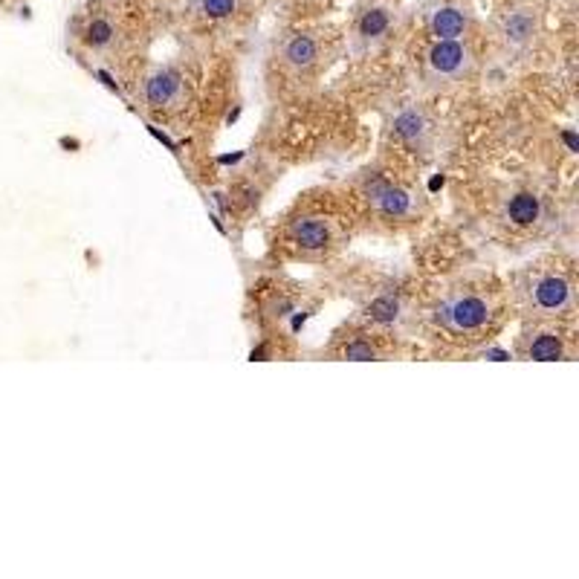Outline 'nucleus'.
Listing matches in <instances>:
<instances>
[{
	"mask_svg": "<svg viewBox=\"0 0 579 579\" xmlns=\"http://www.w3.org/2000/svg\"><path fill=\"white\" fill-rule=\"evenodd\" d=\"M435 322L449 337H478L493 322V304L478 293H449L435 308Z\"/></svg>",
	"mask_w": 579,
	"mask_h": 579,
	"instance_id": "f257e3e1",
	"label": "nucleus"
},
{
	"mask_svg": "<svg viewBox=\"0 0 579 579\" xmlns=\"http://www.w3.org/2000/svg\"><path fill=\"white\" fill-rule=\"evenodd\" d=\"M522 298L536 316L562 319L576 308L573 284L559 272H530L522 281Z\"/></svg>",
	"mask_w": 579,
	"mask_h": 579,
	"instance_id": "f03ea898",
	"label": "nucleus"
},
{
	"mask_svg": "<svg viewBox=\"0 0 579 579\" xmlns=\"http://www.w3.org/2000/svg\"><path fill=\"white\" fill-rule=\"evenodd\" d=\"M472 70V52L458 38L438 41L426 55V73L432 81H461Z\"/></svg>",
	"mask_w": 579,
	"mask_h": 579,
	"instance_id": "7ed1b4c3",
	"label": "nucleus"
},
{
	"mask_svg": "<svg viewBox=\"0 0 579 579\" xmlns=\"http://www.w3.org/2000/svg\"><path fill=\"white\" fill-rule=\"evenodd\" d=\"M142 96H145V105L151 110H180L189 99V87H186V78L177 70L163 67V70L148 76V81L142 87Z\"/></svg>",
	"mask_w": 579,
	"mask_h": 579,
	"instance_id": "20e7f679",
	"label": "nucleus"
},
{
	"mask_svg": "<svg viewBox=\"0 0 579 579\" xmlns=\"http://www.w3.org/2000/svg\"><path fill=\"white\" fill-rule=\"evenodd\" d=\"M365 197H368V203L388 221H403L414 209L411 192H406L403 186H394L388 180H371L368 186H365Z\"/></svg>",
	"mask_w": 579,
	"mask_h": 579,
	"instance_id": "39448f33",
	"label": "nucleus"
},
{
	"mask_svg": "<svg viewBox=\"0 0 579 579\" xmlns=\"http://www.w3.org/2000/svg\"><path fill=\"white\" fill-rule=\"evenodd\" d=\"M394 134L403 145H409L411 151H429L432 148V122L423 110L417 107H403L397 116H394Z\"/></svg>",
	"mask_w": 579,
	"mask_h": 579,
	"instance_id": "423d86ee",
	"label": "nucleus"
},
{
	"mask_svg": "<svg viewBox=\"0 0 579 579\" xmlns=\"http://www.w3.org/2000/svg\"><path fill=\"white\" fill-rule=\"evenodd\" d=\"M501 211H504V221H507L510 226L527 229V226H533V223L542 221L544 206H542V197L533 194V192H515V194H510V197L504 200V209H501Z\"/></svg>",
	"mask_w": 579,
	"mask_h": 579,
	"instance_id": "0eeeda50",
	"label": "nucleus"
},
{
	"mask_svg": "<svg viewBox=\"0 0 579 579\" xmlns=\"http://www.w3.org/2000/svg\"><path fill=\"white\" fill-rule=\"evenodd\" d=\"M290 238L298 243L301 250L319 252L330 243L333 229H330V223L324 218H298V221L290 223Z\"/></svg>",
	"mask_w": 579,
	"mask_h": 579,
	"instance_id": "6e6552de",
	"label": "nucleus"
},
{
	"mask_svg": "<svg viewBox=\"0 0 579 579\" xmlns=\"http://www.w3.org/2000/svg\"><path fill=\"white\" fill-rule=\"evenodd\" d=\"M281 61L290 67V70H296V73H308L316 61H319V44L310 38V35H301V33H296V35H290L287 41H284V47H281Z\"/></svg>",
	"mask_w": 579,
	"mask_h": 579,
	"instance_id": "1a4fd4ad",
	"label": "nucleus"
},
{
	"mask_svg": "<svg viewBox=\"0 0 579 579\" xmlns=\"http://www.w3.org/2000/svg\"><path fill=\"white\" fill-rule=\"evenodd\" d=\"M533 35H536V18L530 12H510L501 23V38L510 49L530 47Z\"/></svg>",
	"mask_w": 579,
	"mask_h": 579,
	"instance_id": "9d476101",
	"label": "nucleus"
},
{
	"mask_svg": "<svg viewBox=\"0 0 579 579\" xmlns=\"http://www.w3.org/2000/svg\"><path fill=\"white\" fill-rule=\"evenodd\" d=\"M429 29L438 41H446V38H461L467 33V15L458 9V6H440L432 12L429 18Z\"/></svg>",
	"mask_w": 579,
	"mask_h": 579,
	"instance_id": "9b49d317",
	"label": "nucleus"
},
{
	"mask_svg": "<svg viewBox=\"0 0 579 579\" xmlns=\"http://www.w3.org/2000/svg\"><path fill=\"white\" fill-rule=\"evenodd\" d=\"M525 356L536 359V362H556L565 356V345L559 339V333L551 330H539L533 337L525 339Z\"/></svg>",
	"mask_w": 579,
	"mask_h": 579,
	"instance_id": "f8f14e48",
	"label": "nucleus"
},
{
	"mask_svg": "<svg viewBox=\"0 0 579 579\" xmlns=\"http://www.w3.org/2000/svg\"><path fill=\"white\" fill-rule=\"evenodd\" d=\"M388 26H391V18H388L385 9H368V12L359 18L356 35H359L365 44H374V41H380V38L388 33Z\"/></svg>",
	"mask_w": 579,
	"mask_h": 579,
	"instance_id": "ddd939ff",
	"label": "nucleus"
},
{
	"mask_svg": "<svg viewBox=\"0 0 579 579\" xmlns=\"http://www.w3.org/2000/svg\"><path fill=\"white\" fill-rule=\"evenodd\" d=\"M365 316H368L371 322H380V324H391L394 319L400 316V301L394 298V296H380L377 301L368 304Z\"/></svg>",
	"mask_w": 579,
	"mask_h": 579,
	"instance_id": "4468645a",
	"label": "nucleus"
},
{
	"mask_svg": "<svg viewBox=\"0 0 579 579\" xmlns=\"http://www.w3.org/2000/svg\"><path fill=\"white\" fill-rule=\"evenodd\" d=\"M113 38H116V29H113V23H110V21H105V18L90 21V23H87V29H84V41H87V47H93V49L107 47Z\"/></svg>",
	"mask_w": 579,
	"mask_h": 579,
	"instance_id": "2eb2a0df",
	"label": "nucleus"
},
{
	"mask_svg": "<svg viewBox=\"0 0 579 579\" xmlns=\"http://www.w3.org/2000/svg\"><path fill=\"white\" fill-rule=\"evenodd\" d=\"M238 6V0H197V9L200 15L211 18V21H221V18H229Z\"/></svg>",
	"mask_w": 579,
	"mask_h": 579,
	"instance_id": "dca6fc26",
	"label": "nucleus"
},
{
	"mask_svg": "<svg viewBox=\"0 0 579 579\" xmlns=\"http://www.w3.org/2000/svg\"><path fill=\"white\" fill-rule=\"evenodd\" d=\"M342 356L345 359H356V362H368V359H377V348L371 342H365V339H356V342L342 348Z\"/></svg>",
	"mask_w": 579,
	"mask_h": 579,
	"instance_id": "f3484780",
	"label": "nucleus"
}]
</instances>
